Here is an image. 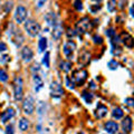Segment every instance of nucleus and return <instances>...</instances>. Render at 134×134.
Masks as SVG:
<instances>
[{
    "instance_id": "16",
    "label": "nucleus",
    "mask_w": 134,
    "mask_h": 134,
    "mask_svg": "<svg viewBox=\"0 0 134 134\" xmlns=\"http://www.w3.org/2000/svg\"><path fill=\"white\" fill-rule=\"evenodd\" d=\"M63 35V27H62V25L60 24H56L55 26H54V29H53V32H52V36H53V38L55 39V40H58L62 37Z\"/></svg>"
},
{
    "instance_id": "19",
    "label": "nucleus",
    "mask_w": 134,
    "mask_h": 134,
    "mask_svg": "<svg viewBox=\"0 0 134 134\" xmlns=\"http://www.w3.org/2000/svg\"><path fill=\"white\" fill-rule=\"evenodd\" d=\"M34 83H35V91L36 92H39L44 86V82L41 79L40 76H38L37 74L34 75Z\"/></svg>"
},
{
    "instance_id": "25",
    "label": "nucleus",
    "mask_w": 134,
    "mask_h": 134,
    "mask_svg": "<svg viewBox=\"0 0 134 134\" xmlns=\"http://www.w3.org/2000/svg\"><path fill=\"white\" fill-rule=\"evenodd\" d=\"M28 125H29L28 124V121L26 119H24V117L19 121V129L21 130V131H26V130L28 129Z\"/></svg>"
},
{
    "instance_id": "30",
    "label": "nucleus",
    "mask_w": 134,
    "mask_h": 134,
    "mask_svg": "<svg viewBox=\"0 0 134 134\" xmlns=\"http://www.w3.org/2000/svg\"><path fill=\"white\" fill-rule=\"evenodd\" d=\"M74 7H75V9L81 11L83 9V2L82 1H74Z\"/></svg>"
},
{
    "instance_id": "10",
    "label": "nucleus",
    "mask_w": 134,
    "mask_h": 134,
    "mask_svg": "<svg viewBox=\"0 0 134 134\" xmlns=\"http://www.w3.org/2000/svg\"><path fill=\"white\" fill-rule=\"evenodd\" d=\"M121 41L129 48L134 47V39L129 32H122V35H121Z\"/></svg>"
},
{
    "instance_id": "42",
    "label": "nucleus",
    "mask_w": 134,
    "mask_h": 134,
    "mask_svg": "<svg viewBox=\"0 0 134 134\" xmlns=\"http://www.w3.org/2000/svg\"><path fill=\"white\" fill-rule=\"evenodd\" d=\"M44 3H45V1H39V2H38V7H41V6L44 5Z\"/></svg>"
},
{
    "instance_id": "29",
    "label": "nucleus",
    "mask_w": 134,
    "mask_h": 134,
    "mask_svg": "<svg viewBox=\"0 0 134 134\" xmlns=\"http://www.w3.org/2000/svg\"><path fill=\"white\" fill-rule=\"evenodd\" d=\"M6 134H15V130H14V125L9 124L6 127Z\"/></svg>"
},
{
    "instance_id": "26",
    "label": "nucleus",
    "mask_w": 134,
    "mask_h": 134,
    "mask_svg": "<svg viewBox=\"0 0 134 134\" xmlns=\"http://www.w3.org/2000/svg\"><path fill=\"white\" fill-rule=\"evenodd\" d=\"M107 67H108V68H110L111 70H115L117 67H119V63H117L115 59H112V60L108 62Z\"/></svg>"
},
{
    "instance_id": "27",
    "label": "nucleus",
    "mask_w": 134,
    "mask_h": 134,
    "mask_svg": "<svg viewBox=\"0 0 134 134\" xmlns=\"http://www.w3.org/2000/svg\"><path fill=\"white\" fill-rule=\"evenodd\" d=\"M116 8V1H108L107 2V9L110 12H113Z\"/></svg>"
},
{
    "instance_id": "36",
    "label": "nucleus",
    "mask_w": 134,
    "mask_h": 134,
    "mask_svg": "<svg viewBox=\"0 0 134 134\" xmlns=\"http://www.w3.org/2000/svg\"><path fill=\"white\" fill-rule=\"evenodd\" d=\"M31 70H32V72H35V70H36V72H39V70H40L39 64H37V63H36V64H35V65H34V66L31 67Z\"/></svg>"
},
{
    "instance_id": "32",
    "label": "nucleus",
    "mask_w": 134,
    "mask_h": 134,
    "mask_svg": "<svg viewBox=\"0 0 134 134\" xmlns=\"http://www.w3.org/2000/svg\"><path fill=\"white\" fill-rule=\"evenodd\" d=\"M100 8H102V6H100V5H92V6L90 7V10L93 12V14H95V12L97 11V10H99Z\"/></svg>"
},
{
    "instance_id": "38",
    "label": "nucleus",
    "mask_w": 134,
    "mask_h": 134,
    "mask_svg": "<svg viewBox=\"0 0 134 134\" xmlns=\"http://www.w3.org/2000/svg\"><path fill=\"white\" fill-rule=\"evenodd\" d=\"M8 59H9V56H8V55H3L1 57V59H0V63H1V64H5Z\"/></svg>"
},
{
    "instance_id": "40",
    "label": "nucleus",
    "mask_w": 134,
    "mask_h": 134,
    "mask_svg": "<svg viewBox=\"0 0 134 134\" xmlns=\"http://www.w3.org/2000/svg\"><path fill=\"white\" fill-rule=\"evenodd\" d=\"M6 5V11H10V9L12 8V2H7Z\"/></svg>"
},
{
    "instance_id": "11",
    "label": "nucleus",
    "mask_w": 134,
    "mask_h": 134,
    "mask_svg": "<svg viewBox=\"0 0 134 134\" xmlns=\"http://www.w3.org/2000/svg\"><path fill=\"white\" fill-rule=\"evenodd\" d=\"M104 129L108 134H115L117 131H119V125H117L116 122L114 121H108V122L105 123L104 125Z\"/></svg>"
},
{
    "instance_id": "43",
    "label": "nucleus",
    "mask_w": 134,
    "mask_h": 134,
    "mask_svg": "<svg viewBox=\"0 0 134 134\" xmlns=\"http://www.w3.org/2000/svg\"><path fill=\"white\" fill-rule=\"evenodd\" d=\"M77 134H84V133H83V132H78Z\"/></svg>"
},
{
    "instance_id": "2",
    "label": "nucleus",
    "mask_w": 134,
    "mask_h": 134,
    "mask_svg": "<svg viewBox=\"0 0 134 134\" xmlns=\"http://www.w3.org/2000/svg\"><path fill=\"white\" fill-rule=\"evenodd\" d=\"M8 36H9L10 40L17 46V47H20V46H21L23 41H24V37H23L21 34H20V31L17 30L15 28L14 25H11L10 29L8 30Z\"/></svg>"
},
{
    "instance_id": "8",
    "label": "nucleus",
    "mask_w": 134,
    "mask_h": 134,
    "mask_svg": "<svg viewBox=\"0 0 134 134\" xmlns=\"http://www.w3.org/2000/svg\"><path fill=\"white\" fill-rule=\"evenodd\" d=\"M49 91H50L52 97H54V98H58V97H60V96H63V94H64V90H63L62 85L57 82H53L52 84H50Z\"/></svg>"
},
{
    "instance_id": "12",
    "label": "nucleus",
    "mask_w": 134,
    "mask_h": 134,
    "mask_svg": "<svg viewBox=\"0 0 134 134\" xmlns=\"http://www.w3.org/2000/svg\"><path fill=\"white\" fill-rule=\"evenodd\" d=\"M90 60H91V54L87 52V50H83V52L79 54V59H78L79 65L86 66L90 63Z\"/></svg>"
},
{
    "instance_id": "41",
    "label": "nucleus",
    "mask_w": 134,
    "mask_h": 134,
    "mask_svg": "<svg viewBox=\"0 0 134 134\" xmlns=\"http://www.w3.org/2000/svg\"><path fill=\"white\" fill-rule=\"evenodd\" d=\"M130 14H131L132 17H134V5L131 7V9H130Z\"/></svg>"
},
{
    "instance_id": "20",
    "label": "nucleus",
    "mask_w": 134,
    "mask_h": 134,
    "mask_svg": "<svg viewBox=\"0 0 134 134\" xmlns=\"http://www.w3.org/2000/svg\"><path fill=\"white\" fill-rule=\"evenodd\" d=\"M59 67H60V69L63 70V72L68 73L70 70V68H72V63H70L69 60H63L59 64Z\"/></svg>"
},
{
    "instance_id": "35",
    "label": "nucleus",
    "mask_w": 134,
    "mask_h": 134,
    "mask_svg": "<svg viewBox=\"0 0 134 134\" xmlns=\"http://www.w3.org/2000/svg\"><path fill=\"white\" fill-rule=\"evenodd\" d=\"M75 35H76V31L72 30V29H68V30H67V36H68V38H70V37H74Z\"/></svg>"
},
{
    "instance_id": "33",
    "label": "nucleus",
    "mask_w": 134,
    "mask_h": 134,
    "mask_svg": "<svg viewBox=\"0 0 134 134\" xmlns=\"http://www.w3.org/2000/svg\"><path fill=\"white\" fill-rule=\"evenodd\" d=\"M106 35H107V37H110V38H113V37L115 36V31H114V29H113V28L107 29V30H106Z\"/></svg>"
},
{
    "instance_id": "28",
    "label": "nucleus",
    "mask_w": 134,
    "mask_h": 134,
    "mask_svg": "<svg viewBox=\"0 0 134 134\" xmlns=\"http://www.w3.org/2000/svg\"><path fill=\"white\" fill-rule=\"evenodd\" d=\"M8 81V74L3 69H0V82H7Z\"/></svg>"
},
{
    "instance_id": "39",
    "label": "nucleus",
    "mask_w": 134,
    "mask_h": 134,
    "mask_svg": "<svg viewBox=\"0 0 134 134\" xmlns=\"http://www.w3.org/2000/svg\"><path fill=\"white\" fill-rule=\"evenodd\" d=\"M5 50H7V45L5 43H0V52H5Z\"/></svg>"
},
{
    "instance_id": "1",
    "label": "nucleus",
    "mask_w": 134,
    "mask_h": 134,
    "mask_svg": "<svg viewBox=\"0 0 134 134\" xmlns=\"http://www.w3.org/2000/svg\"><path fill=\"white\" fill-rule=\"evenodd\" d=\"M87 79V72L85 69H77L73 73V76L70 77V81L73 82L74 85L82 86L85 81Z\"/></svg>"
},
{
    "instance_id": "17",
    "label": "nucleus",
    "mask_w": 134,
    "mask_h": 134,
    "mask_svg": "<svg viewBox=\"0 0 134 134\" xmlns=\"http://www.w3.org/2000/svg\"><path fill=\"white\" fill-rule=\"evenodd\" d=\"M132 125H133V122H132V119L130 116H126L122 121V127L126 133H130L132 131Z\"/></svg>"
},
{
    "instance_id": "31",
    "label": "nucleus",
    "mask_w": 134,
    "mask_h": 134,
    "mask_svg": "<svg viewBox=\"0 0 134 134\" xmlns=\"http://www.w3.org/2000/svg\"><path fill=\"white\" fill-rule=\"evenodd\" d=\"M125 103H126V105L130 106L131 108H134V98H131V97H129L125 99Z\"/></svg>"
},
{
    "instance_id": "24",
    "label": "nucleus",
    "mask_w": 134,
    "mask_h": 134,
    "mask_svg": "<svg viewBox=\"0 0 134 134\" xmlns=\"http://www.w3.org/2000/svg\"><path fill=\"white\" fill-rule=\"evenodd\" d=\"M49 57H50V54L47 52V53H45V55L43 57V60H41V63H43V65L46 67V68H49Z\"/></svg>"
},
{
    "instance_id": "34",
    "label": "nucleus",
    "mask_w": 134,
    "mask_h": 134,
    "mask_svg": "<svg viewBox=\"0 0 134 134\" xmlns=\"http://www.w3.org/2000/svg\"><path fill=\"white\" fill-rule=\"evenodd\" d=\"M93 40H94L95 44H102L103 43V38L100 36H97V35H95L93 37Z\"/></svg>"
},
{
    "instance_id": "6",
    "label": "nucleus",
    "mask_w": 134,
    "mask_h": 134,
    "mask_svg": "<svg viewBox=\"0 0 134 134\" xmlns=\"http://www.w3.org/2000/svg\"><path fill=\"white\" fill-rule=\"evenodd\" d=\"M23 110L24 113L27 115H30L35 111V99L32 96H27V98L23 103Z\"/></svg>"
},
{
    "instance_id": "15",
    "label": "nucleus",
    "mask_w": 134,
    "mask_h": 134,
    "mask_svg": "<svg viewBox=\"0 0 134 134\" xmlns=\"http://www.w3.org/2000/svg\"><path fill=\"white\" fill-rule=\"evenodd\" d=\"M21 56H23V58H24V62L29 63V62L32 59L34 53H32V50L29 48V47H24L23 50H21Z\"/></svg>"
},
{
    "instance_id": "7",
    "label": "nucleus",
    "mask_w": 134,
    "mask_h": 134,
    "mask_svg": "<svg viewBox=\"0 0 134 134\" xmlns=\"http://www.w3.org/2000/svg\"><path fill=\"white\" fill-rule=\"evenodd\" d=\"M27 15H28V11L27 9L25 8L24 6H18L16 9V12H15V19L16 21L18 24H23L26 21L27 19Z\"/></svg>"
},
{
    "instance_id": "18",
    "label": "nucleus",
    "mask_w": 134,
    "mask_h": 134,
    "mask_svg": "<svg viewBox=\"0 0 134 134\" xmlns=\"http://www.w3.org/2000/svg\"><path fill=\"white\" fill-rule=\"evenodd\" d=\"M45 20H46V23H47L49 26H53V27L57 24L56 23L57 18H56V15L54 14V12H48V14L45 16Z\"/></svg>"
},
{
    "instance_id": "4",
    "label": "nucleus",
    "mask_w": 134,
    "mask_h": 134,
    "mask_svg": "<svg viewBox=\"0 0 134 134\" xmlns=\"http://www.w3.org/2000/svg\"><path fill=\"white\" fill-rule=\"evenodd\" d=\"M91 28V20L87 17H84L83 19H81L76 24V34H78L79 36L86 34Z\"/></svg>"
},
{
    "instance_id": "22",
    "label": "nucleus",
    "mask_w": 134,
    "mask_h": 134,
    "mask_svg": "<svg viewBox=\"0 0 134 134\" xmlns=\"http://www.w3.org/2000/svg\"><path fill=\"white\" fill-rule=\"evenodd\" d=\"M82 97H83V99L85 100L87 104H91L92 102H93V99H94V95L92 94V93H90V92H86L85 91V92H83Z\"/></svg>"
},
{
    "instance_id": "21",
    "label": "nucleus",
    "mask_w": 134,
    "mask_h": 134,
    "mask_svg": "<svg viewBox=\"0 0 134 134\" xmlns=\"http://www.w3.org/2000/svg\"><path fill=\"white\" fill-rule=\"evenodd\" d=\"M46 48H47V39H46L45 37H41L39 39V43H38V52L44 53Z\"/></svg>"
},
{
    "instance_id": "44",
    "label": "nucleus",
    "mask_w": 134,
    "mask_h": 134,
    "mask_svg": "<svg viewBox=\"0 0 134 134\" xmlns=\"http://www.w3.org/2000/svg\"><path fill=\"white\" fill-rule=\"evenodd\" d=\"M120 134H122V133H120Z\"/></svg>"
},
{
    "instance_id": "5",
    "label": "nucleus",
    "mask_w": 134,
    "mask_h": 134,
    "mask_svg": "<svg viewBox=\"0 0 134 134\" xmlns=\"http://www.w3.org/2000/svg\"><path fill=\"white\" fill-rule=\"evenodd\" d=\"M14 94L15 99L20 100L24 95V85H23V79L21 77H16L14 82Z\"/></svg>"
},
{
    "instance_id": "14",
    "label": "nucleus",
    "mask_w": 134,
    "mask_h": 134,
    "mask_svg": "<svg viewBox=\"0 0 134 134\" xmlns=\"http://www.w3.org/2000/svg\"><path fill=\"white\" fill-rule=\"evenodd\" d=\"M107 107L103 104H98L97 107H96V117L97 119H104L106 115H107Z\"/></svg>"
},
{
    "instance_id": "37",
    "label": "nucleus",
    "mask_w": 134,
    "mask_h": 134,
    "mask_svg": "<svg viewBox=\"0 0 134 134\" xmlns=\"http://www.w3.org/2000/svg\"><path fill=\"white\" fill-rule=\"evenodd\" d=\"M66 83H67V85H68V87H70V88H74V87H75L73 82L70 81V78H66Z\"/></svg>"
},
{
    "instance_id": "23",
    "label": "nucleus",
    "mask_w": 134,
    "mask_h": 134,
    "mask_svg": "<svg viewBox=\"0 0 134 134\" xmlns=\"http://www.w3.org/2000/svg\"><path fill=\"white\" fill-rule=\"evenodd\" d=\"M123 115H124V113L120 107H115L114 110H113V112H112V116L114 117V119H116V120H121L123 117Z\"/></svg>"
},
{
    "instance_id": "13",
    "label": "nucleus",
    "mask_w": 134,
    "mask_h": 134,
    "mask_svg": "<svg viewBox=\"0 0 134 134\" xmlns=\"http://www.w3.org/2000/svg\"><path fill=\"white\" fill-rule=\"evenodd\" d=\"M14 116H15V110L14 108H8V110H6L5 112H2L1 116H0L1 123H6L7 121L11 120Z\"/></svg>"
},
{
    "instance_id": "3",
    "label": "nucleus",
    "mask_w": 134,
    "mask_h": 134,
    "mask_svg": "<svg viewBox=\"0 0 134 134\" xmlns=\"http://www.w3.org/2000/svg\"><path fill=\"white\" fill-rule=\"evenodd\" d=\"M25 29H26V31L29 36L36 37L40 32V25L37 21H35V20L29 19L25 24Z\"/></svg>"
},
{
    "instance_id": "9",
    "label": "nucleus",
    "mask_w": 134,
    "mask_h": 134,
    "mask_svg": "<svg viewBox=\"0 0 134 134\" xmlns=\"http://www.w3.org/2000/svg\"><path fill=\"white\" fill-rule=\"evenodd\" d=\"M75 49H76V44H75L73 40L67 41V43L64 45V55L66 56V58L72 59Z\"/></svg>"
}]
</instances>
